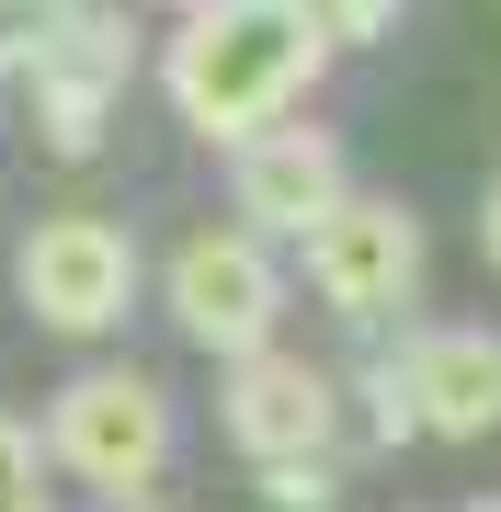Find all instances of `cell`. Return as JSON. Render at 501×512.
Returning a JSON list of instances; mask_svg holds the SVG:
<instances>
[{"label": "cell", "mask_w": 501, "mask_h": 512, "mask_svg": "<svg viewBox=\"0 0 501 512\" xmlns=\"http://www.w3.org/2000/svg\"><path fill=\"white\" fill-rule=\"evenodd\" d=\"M35 114H46V148H57V160H92L103 126H114V80L80 69V57H46V69H35Z\"/></svg>", "instance_id": "cell-9"}, {"label": "cell", "mask_w": 501, "mask_h": 512, "mask_svg": "<svg viewBox=\"0 0 501 512\" xmlns=\"http://www.w3.org/2000/svg\"><path fill=\"white\" fill-rule=\"evenodd\" d=\"M479 512H501V501H479Z\"/></svg>", "instance_id": "cell-17"}, {"label": "cell", "mask_w": 501, "mask_h": 512, "mask_svg": "<svg viewBox=\"0 0 501 512\" xmlns=\"http://www.w3.org/2000/svg\"><path fill=\"white\" fill-rule=\"evenodd\" d=\"M308 274L331 296L342 319H388L410 308V285H422V228H410V205L388 194H342L331 217L308 228Z\"/></svg>", "instance_id": "cell-5"}, {"label": "cell", "mask_w": 501, "mask_h": 512, "mask_svg": "<svg viewBox=\"0 0 501 512\" xmlns=\"http://www.w3.org/2000/svg\"><path fill=\"white\" fill-rule=\"evenodd\" d=\"M342 205V148L319 126H262L240 137V228L251 239H308Z\"/></svg>", "instance_id": "cell-7"}, {"label": "cell", "mask_w": 501, "mask_h": 512, "mask_svg": "<svg viewBox=\"0 0 501 512\" xmlns=\"http://www.w3.org/2000/svg\"><path fill=\"white\" fill-rule=\"evenodd\" d=\"M171 12H205V0H171Z\"/></svg>", "instance_id": "cell-16"}, {"label": "cell", "mask_w": 501, "mask_h": 512, "mask_svg": "<svg viewBox=\"0 0 501 512\" xmlns=\"http://www.w3.org/2000/svg\"><path fill=\"white\" fill-rule=\"evenodd\" d=\"M297 12L319 23V46H376L399 23V0H297Z\"/></svg>", "instance_id": "cell-11"}, {"label": "cell", "mask_w": 501, "mask_h": 512, "mask_svg": "<svg viewBox=\"0 0 501 512\" xmlns=\"http://www.w3.org/2000/svg\"><path fill=\"white\" fill-rule=\"evenodd\" d=\"M46 444H57V467L92 478L103 501H137L171 467V399H160L149 376H126V365H114V376H80V387H57Z\"/></svg>", "instance_id": "cell-2"}, {"label": "cell", "mask_w": 501, "mask_h": 512, "mask_svg": "<svg viewBox=\"0 0 501 512\" xmlns=\"http://www.w3.org/2000/svg\"><path fill=\"white\" fill-rule=\"evenodd\" d=\"M69 23H80V0H0V69L35 80L46 57L69 46Z\"/></svg>", "instance_id": "cell-10"}, {"label": "cell", "mask_w": 501, "mask_h": 512, "mask_svg": "<svg viewBox=\"0 0 501 512\" xmlns=\"http://www.w3.org/2000/svg\"><path fill=\"white\" fill-rule=\"evenodd\" d=\"M479 239H490V262H501V183H490V205H479Z\"/></svg>", "instance_id": "cell-15"}, {"label": "cell", "mask_w": 501, "mask_h": 512, "mask_svg": "<svg viewBox=\"0 0 501 512\" xmlns=\"http://www.w3.org/2000/svg\"><path fill=\"white\" fill-rule=\"evenodd\" d=\"M331 69L319 23L297 0H205L183 12V35L160 46V80H171V114L205 137H262L285 126V103Z\"/></svg>", "instance_id": "cell-1"}, {"label": "cell", "mask_w": 501, "mask_h": 512, "mask_svg": "<svg viewBox=\"0 0 501 512\" xmlns=\"http://www.w3.org/2000/svg\"><path fill=\"white\" fill-rule=\"evenodd\" d=\"M274 512H331V467H319V456H285L274 467Z\"/></svg>", "instance_id": "cell-13"}, {"label": "cell", "mask_w": 501, "mask_h": 512, "mask_svg": "<svg viewBox=\"0 0 501 512\" xmlns=\"http://www.w3.org/2000/svg\"><path fill=\"white\" fill-rule=\"evenodd\" d=\"M217 421H228V444H240L251 467L319 456V444H331V376L262 342V353H240V365H228V399H217Z\"/></svg>", "instance_id": "cell-6"}, {"label": "cell", "mask_w": 501, "mask_h": 512, "mask_svg": "<svg viewBox=\"0 0 501 512\" xmlns=\"http://www.w3.org/2000/svg\"><path fill=\"white\" fill-rule=\"evenodd\" d=\"M399 376H410V433H456V444L501 433V330H422Z\"/></svg>", "instance_id": "cell-8"}, {"label": "cell", "mask_w": 501, "mask_h": 512, "mask_svg": "<svg viewBox=\"0 0 501 512\" xmlns=\"http://www.w3.org/2000/svg\"><path fill=\"white\" fill-rule=\"evenodd\" d=\"M274 308H285V285H274V262H262L251 228H194L183 251H171V319H183L205 353H228V365L262 353Z\"/></svg>", "instance_id": "cell-4"}, {"label": "cell", "mask_w": 501, "mask_h": 512, "mask_svg": "<svg viewBox=\"0 0 501 512\" xmlns=\"http://www.w3.org/2000/svg\"><path fill=\"white\" fill-rule=\"evenodd\" d=\"M0 512H46V456L23 421H0Z\"/></svg>", "instance_id": "cell-12"}, {"label": "cell", "mask_w": 501, "mask_h": 512, "mask_svg": "<svg viewBox=\"0 0 501 512\" xmlns=\"http://www.w3.org/2000/svg\"><path fill=\"white\" fill-rule=\"evenodd\" d=\"M365 410H376V433L399 444V433H410V376H399V365H376V376H365Z\"/></svg>", "instance_id": "cell-14"}, {"label": "cell", "mask_w": 501, "mask_h": 512, "mask_svg": "<svg viewBox=\"0 0 501 512\" xmlns=\"http://www.w3.org/2000/svg\"><path fill=\"white\" fill-rule=\"evenodd\" d=\"M126 296H137V251H126L114 217H46L35 239H23V308H35L57 342L114 330Z\"/></svg>", "instance_id": "cell-3"}]
</instances>
